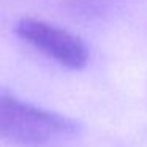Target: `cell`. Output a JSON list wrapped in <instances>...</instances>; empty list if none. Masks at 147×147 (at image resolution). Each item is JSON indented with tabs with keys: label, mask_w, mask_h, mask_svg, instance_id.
I'll return each mask as SVG.
<instances>
[{
	"label": "cell",
	"mask_w": 147,
	"mask_h": 147,
	"mask_svg": "<svg viewBox=\"0 0 147 147\" xmlns=\"http://www.w3.org/2000/svg\"><path fill=\"white\" fill-rule=\"evenodd\" d=\"M79 130L70 117L14 96L0 98V136L22 146H38Z\"/></svg>",
	"instance_id": "obj_1"
},
{
	"label": "cell",
	"mask_w": 147,
	"mask_h": 147,
	"mask_svg": "<svg viewBox=\"0 0 147 147\" xmlns=\"http://www.w3.org/2000/svg\"><path fill=\"white\" fill-rule=\"evenodd\" d=\"M16 33L40 52L70 70H81L89 62L87 45L74 33L38 19H22Z\"/></svg>",
	"instance_id": "obj_2"
}]
</instances>
